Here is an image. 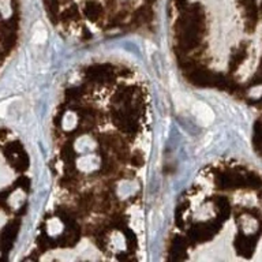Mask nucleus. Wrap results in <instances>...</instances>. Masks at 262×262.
I'll list each match as a JSON object with an SVG mask.
<instances>
[{
  "label": "nucleus",
  "instance_id": "1",
  "mask_svg": "<svg viewBox=\"0 0 262 262\" xmlns=\"http://www.w3.org/2000/svg\"><path fill=\"white\" fill-rule=\"evenodd\" d=\"M193 112H194V116L197 118L198 123L202 126H208L215 119V114L210 109V107L206 105L205 102H201V101L195 102L194 107H193Z\"/></svg>",
  "mask_w": 262,
  "mask_h": 262
}]
</instances>
